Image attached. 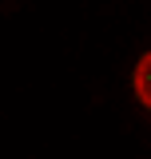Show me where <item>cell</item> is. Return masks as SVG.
I'll use <instances>...</instances> for the list:
<instances>
[{"mask_svg":"<svg viewBox=\"0 0 151 159\" xmlns=\"http://www.w3.org/2000/svg\"><path fill=\"white\" fill-rule=\"evenodd\" d=\"M135 96L151 107V52L139 60V68H135Z\"/></svg>","mask_w":151,"mask_h":159,"instance_id":"6da1fadb","label":"cell"}]
</instances>
